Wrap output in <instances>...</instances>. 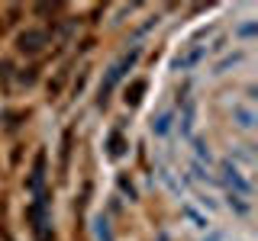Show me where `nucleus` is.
<instances>
[{
  "label": "nucleus",
  "mask_w": 258,
  "mask_h": 241,
  "mask_svg": "<svg viewBox=\"0 0 258 241\" xmlns=\"http://www.w3.org/2000/svg\"><path fill=\"white\" fill-rule=\"evenodd\" d=\"M223 180L229 183L232 190H239V196H248V193H252V180L242 177V171L236 164H223Z\"/></svg>",
  "instance_id": "obj_1"
},
{
  "label": "nucleus",
  "mask_w": 258,
  "mask_h": 241,
  "mask_svg": "<svg viewBox=\"0 0 258 241\" xmlns=\"http://www.w3.org/2000/svg\"><path fill=\"white\" fill-rule=\"evenodd\" d=\"M171 126H174V109H161L155 116V123H152V132H155V135H168Z\"/></svg>",
  "instance_id": "obj_2"
},
{
  "label": "nucleus",
  "mask_w": 258,
  "mask_h": 241,
  "mask_svg": "<svg viewBox=\"0 0 258 241\" xmlns=\"http://www.w3.org/2000/svg\"><path fill=\"white\" fill-rule=\"evenodd\" d=\"M181 212L187 215V222L194 225V228H200V231H207V228H210V219H207V215H200L194 206H181Z\"/></svg>",
  "instance_id": "obj_3"
},
{
  "label": "nucleus",
  "mask_w": 258,
  "mask_h": 241,
  "mask_svg": "<svg viewBox=\"0 0 258 241\" xmlns=\"http://www.w3.org/2000/svg\"><path fill=\"white\" fill-rule=\"evenodd\" d=\"M194 151H197V158L200 161H207V164H213V155H210V148L204 142H194Z\"/></svg>",
  "instance_id": "obj_4"
},
{
  "label": "nucleus",
  "mask_w": 258,
  "mask_h": 241,
  "mask_svg": "<svg viewBox=\"0 0 258 241\" xmlns=\"http://www.w3.org/2000/svg\"><path fill=\"white\" fill-rule=\"evenodd\" d=\"M210 241H223V238H220V235H213V238H210Z\"/></svg>",
  "instance_id": "obj_5"
}]
</instances>
